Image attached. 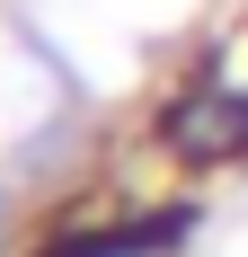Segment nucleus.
<instances>
[{"label":"nucleus","mask_w":248,"mask_h":257,"mask_svg":"<svg viewBox=\"0 0 248 257\" xmlns=\"http://www.w3.org/2000/svg\"><path fill=\"white\" fill-rule=\"evenodd\" d=\"M169 133H177V151H195V160L248 151V98H195V106L169 115Z\"/></svg>","instance_id":"1"}]
</instances>
